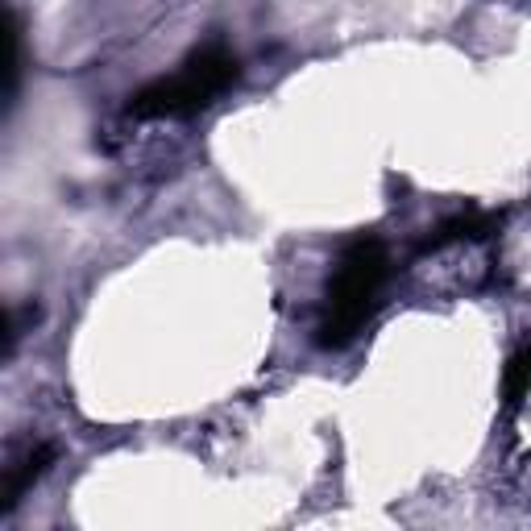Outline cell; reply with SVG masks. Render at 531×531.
<instances>
[{
	"label": "cell",
	"instance_id": "2",
	"mask_svg": "<svg viewBox=\"0 0 531 531\" xmlns=\"http://www.w3.org/2000/svg\"><path fill=\"white\" fill-rule=\"evenodd\" d=\"M237 79V59L225 46L195 50L179 75L158 79L133 96V117H191L208 108Z\"/></svg>",
	"mask_w": 531,
	"mask_h": 531
},
{
	"label": "cell",
	"instance_id": "3",
	"mask_svg": "<svg viewBox=\"0 0 531 531\" xmlns=\"http://www.w3.org/2000/svg\"><path fill=\"white\" fill-rule=\"evenodd\" d=\"M50 461H54V449H50V444H38V449H30L17 465H9V473H5V507L21 502V494L38 482V473H42Z\"/></svg>",
	"mask_w": 531,
	"mask_h": 531
},
{
	"label": "cell",
	"instance_id": "4",
	"mask_svg": "<svg viewBox=\"0 0 531 531\" xmlns=\"http://www.w3.org/2000/svg\"><path fill=\"white\" fill-rule=\"evenodd\" d=\"M527 382H531V345L511 361V370H507V395L519 399L523 390H527Z\"/></svg>",
	"mask_w": 531,
	"mask_h": 531
},
{
	"label": "cell",
	"instance_id": "1",
	"mask_svg": "<svg viewBox=\"0 0 531 531\" xmlns=\"http://www.w3.org/2000/svg\"><path fill=\"white\" fill-rule=\"evenodd\" d=\"M386 245L378 237H357L345 245V254L332 270V283H328V307H324V320H320V345H345L357 337V328L374 316V307L382 303V287H386Z\"/></svg>",
	"mask_w": 531,
	"mask_h": 531
}]
</instances>
